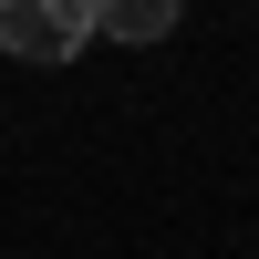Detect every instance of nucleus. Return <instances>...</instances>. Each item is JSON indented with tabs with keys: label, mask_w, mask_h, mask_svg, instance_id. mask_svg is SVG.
<instances>
[{
	"label": "nucleus",
	"mask_w": 259,
	"mask_h": 259,
	"mask_svg": "<svg viewBox=\"0 0 259 259\" xmlns=\"http://www.w3.org/2000/svg\"><path fill=\"white\" fill-rule=\"evenodd\" d=\"M94 41V0H0V52L11 62H73Z\"/></svg>",
	"instance_id": "obj_1"
},
{
	"label": "nucleus",
	"mask_w": 259,
	"mask_h": 259,
	"mask_svg": "<svg viewBox=\"0 0 259 259\" xmlns=\"http://www.w3.org/2000/svg\"><path fill=\"white\" fill-rule=\"evenodd\" d=\"M94 31H114V41H166V31H177V0H94Z\"/></svg>",
	"instance_id": "obj_2"
}]
</instances>
